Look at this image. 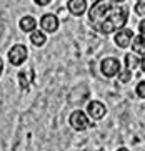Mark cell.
<instances>
[{
  "mask_svg": "<svg viewBox=\"0 0 145 151\" xmlns=\"http://www.w3.org/2000/svg\"><path fill=\"white\" fill-rule=\"evenodd\" d=\"M114 7H115L114 0H97L95 4L90 7V10H88V20L92 23V27L93 28L98 27V23L112 12Z\"/></svg>",
  "mask_w": 145,
  "mask_h": 151,
  "instance_id": "2",
  "label": "cell"
},
{
  "mask_svg": "<svg viewBox=\"0 0 145 151\" xmlns=\"http://www.w3.org/2000/svg\"><path fill=\"white\" fill-rule=\"evenodd\" d=\"M132 50L138 55H145V35L140 33L133 38V43H132Z\"/></svg>",
  "mask_w": 145,
  "mask_h": 151,
  "instance_id": "11",
  "label": "cell"
},
{
  "mask_svg": "<svg viewBox=\"0 0 145 151\" xmlns=\"http://www.w3.org/2000/svg\"><path fill=\"white\" fill-rule=\"evenodd\" d=\"M68 121H70V126L74 129H77V131H84V129H87L88 126H90L88 116L80 110L74 111V113L70 115V118H68Z\"/></svg>",
  "mask_w": 145,
  "mask_h": 151,
  "instance_id": "4",
  "label": "cell"
},
{
  "mask_svg": "<svg viewBox=\"0 0 145 151\" xmlns=\"http://www.w3.org/2000/svg\"><path fill=\"white\" fill-rule=\"evenodd\" d=\"M138 65H140V60H138L135 55H132V53L125 55V67H127L128 70H133V68H137Z\"/></svg>",
  "mask_w": 145,
  "mask_h": 151,
  "instance_id": "13",
  "label": "cell"
},
{
  "mask_svg": "<svg viewBox=\"0 0 145 151\" xmlns=\"http://www.w3.org/2000/svg\"><path fill=\"white\" fill-rule=\"evenodd\" d=\"M130 71L132 70H125V71H122V73H119L120 75V81H122V83H127V81H130L132 80V73H130Z\"/></svg>",
  "mask_w": 145,
  "mask_h": 151,
  "instance_id": "15",
  "label": "cell"
},
{
  "mask_svg": "<svg viewBox=\"0 0 145 151\" xmlns=\"http://www.w3.org/2000/svg\"><path fill=\"white\" fill-rule=\"evenodd\" d=\"M40 25H42V28H44L45 32L53 33V32L58 30V18L52 14H45L44 17L40 18Z\"/></svg>",
  "mask_w": 145,
  "mask_h": 151,
  "instance_id": "8",
  "label": "cell"
},
{
  "mask_svg": "<svg viewBox=\"0 0 145 151\" xmlns=\"http://www.w3.org/2000/svg\"><path fill=\"white\" fill-rule=\"evenodd\" d=\"M100 70H102V73H103V76L112 78V76H115L117 73H120V62L114 57H109V58H105V60H102Z\"/></svg>",
  "mask_w": 145,
  "mask_h": 151,
  "instance_id": "5",
  "label": "cell"
},
{
  "mask_svg": "<svg viewBox=\"0 0 145 151\" xmlns=\"http://www.w3.org/2000/svg\"><path fill=\"white\" fill-rule=\"evenodd\" d=\"M137 95L140 98H145V81H140L137 85Z\"/></svg>",
  "mask_w": 145,
  "mask_h": 151,
  "instance_id": "16",
  "label": "cell"
},
{
  "mask_svg": "<svg viewBox=\"0 0 145 151\" xmlns=\"http://www.w3.org/2000/svg\"><path fill=\"white\" fill-rule=\"evenodd\" d=\"M34 2H35L37 5H40V7H45V5H48L52 0H34Z\"/></svg>",
  "mask_w": 145,
  "mask_h": 151,
  "instance_id": "17",
  "label": "cell"
},
{
  "mask_svg": "<svg viewBox=\"0 0 145 151\" xmlns=\"http://www.w3.org/2000/svg\"><path fill=\"white\" fill-rule=\"evenodd\" d=\"M2 70H4V62H2V58H0V75H2Z\"/></svg>",
  "mask_w": 145,
  "mask_h": 151,
  "instance_id": "20",
  "label": "cell"
},
{
  "mask_svg": "<svg viewBox=\"0 0 145 151\" xmlns=\"http://www.w3.org/2000/svg\"><path fill=\"white\" fill-rule=\"evenodd\" d=\"M140 68H142V70L145 71V55H144V58H142V60H140Z\"/></svg>",
  "mask_w": 145,
  "mask_h": 151,
  "instance_id": "19",
  "label": "cell"
},
{
  "mask_svg": "<svg viewBox=\"0 0 145 151\" xmlns=\"http://www.w3.org/2000/svg\"><path fill=\"white\" fill-rule=\"evenodd\" d=\"M138 30H140V33L145 35V20H142V22L138 23Z\"/></svg>",
  "mask_w": 145,
  "mask_h": 151,
  "instance_id": "18",
  "label": "cell"
},
{
  "mask_svg": "<svg viewBox=\"0 0 145 151\" xmlns=\"http://www.w3.org/2000/svg\"><path fill=\"white\" fill-rule=\"evenodd\" d=\"M27 55H28V52H27V48L23 45H20V43L13 45L12 48L9 50V62L12 63L13 67H18V65H22L27 60Z\"/></svg>",
  "mask_w": 145,
  "mask_h": 151,
  "instance_id": "3",
  "label": "cell"
},
{
  "mask_svg": "<svg viewBox=\"0 0 145 151\" xmlns=\"http://www.w3.org/2000/svg\"><path fill=\"white\" fill-rule=\"evenodd\" d=\"M30 42L35 45V47H42V45H45V42H47V37H45V33H42V32L34 30V33L30 35Z\"/></svg>",
  "mask_w": 145,
  "mask_h": 151,
  "instance_id": "12",
  "label": "cell"
},
{
  "mask_svg": "<svg viewBox=\"0 0 145 151\" xmlns=\"http://www.w3.org/2000/svg\"><path fill=\"white\" fill-rule=\"evenodd\" d=\"M127 17H128V9L127 7H117L115 5L112 12L107 15L95 30H98L103 35H109V33H114V32L120 30V28L127 23Z\"/></svg>",
  "mask_w": 145,
  "mask_h": 151,
  "instance_id": "1",
  "label": "cell"
},
{
  "mask_svg": "<svg viewBox=\"0 0 145 151\" xmlns=\"http://www.w3.org/2000/svg\"><path fill=\"white\" fill-rule=\"evenodd\" d=\"M98 151H103V150H98Z\"/></svg>",
  "mask_w": 145,
  "mask_h": 151,
  "instance_id": "23",
  "label": "cell"
},
{
  "mask_svg": "<svg viewBox=\"0 0 145 151\" xmlns=\"http://www.w3.org/2000/svg\"><path fill=\"white\" fill-rule=\"evenodd\" d=\"M114 2H125V0H114Z\"/></svg>",
  "mask_w": 145,
  "mask_h": 151,
  "instance_id": "22",
  "label": "cell"
},
{
  "mask_svg": "<svg viewBox=\"0 0 145 151\" xmlns=\"http://www.w3.org/2000/svg\"><path fill=\"white\" fill-rule=\"evenodd\" d=\"M18 27H20V30H23V32H34L35 27H37V20L34 17H30V15H27V17L20 18Z\"/></svg>",
  "mask_w": 145,
  "mask_h": 151,
  "instance_id": "10",
  "label": "cell"
},
{
  "mask_svg": "<svg viewBox=\"0 0 145 151\" xmlns=\"http://www.w3.org/2000/svg\"><path fill=\"white\" fill-rule=\"evenodd\" d=\"M117 151H128V150H127V148H119Z\"/></svg>",
  "mask_w": 145,
  "mask_h": 151,
  "instance_id": "21",
  "label": "cell"
},
{
  "mask_svg": "<svg viewBox=\"0 0 145 151\" xmlns=\"http://www.w3.org/2000/svg\"><path fill=\"white\" fill-rule=\"evenodd\" d=\"M87 113L92 120H102L107 113V108H105V105L100 103V101H90L87 105Z\"/></svg>",
  "mask_w": 145,
  "mask_h": 151,
  "instance_id": "7",
  "label": "cell"
},
{
  "mask_svg": "<svg viewBox=\"0 0 145 151\" xmlns=\"http://www.w3.org/2000/svg\"><path fill=\"white\" fill-rule=\"evenodd\" d=\"M133 10H135L137 15H140V17H145V2H142V0H138L135 4V7H133Z\"/></svg>",
  "mask_w": 145,
  "mask_h": 151,
  "instance_id": "14",
  "label": "cell"
},
{
  "mask_svg": "<svg viewBox=\"0 0 145 151\" xmlns=\"http://www.w3.org/2000/svg\"><path fill=\"white\" fill-rule=\"evenodd\" d=\"M67 7H68V12L75 17H80V15L85 14L87 10V2L85 0H68L67 2Z\"/></svg>",
  "mask_w": 145,
  "mask_h": 151,
  "instance_id": "9",
  "label": "cell"
},
{
  "mask_svg": "<svg viewBox=\"0 0 145 151\" xmlns=\"http://www.w3.org/2000/svg\"><path fill=\"white\" fill-rule=\"evenodd\" d=\"M132 38H133V32L130 28H120V30H117V33L114 37L115 43L119 45L120 48H127L132 42Z\"/></svg>",
  "mask_w": 145,
  "mask_h": 151,
  "instance_id": "6",
  "label": "cell"
}]
</instances>
